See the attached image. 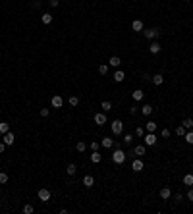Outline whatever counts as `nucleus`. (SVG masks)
Masks as SVG:
<instances>
[{"mask_svg":"<svg viewBox=\"0 0 193 214\" xmlns=\"http://www.w3.org/2000/svg\"><path fill=\"white\" fill-rule=\"evenodd\" d=\"M112 162L114 164H124V162H126V153H124L122 149H116L112 153Z\"/></svg>","mask_w":193,"mask_h":214,"instance_id":"obj_1","label":"nucleus"},{"mask_svg":"<svg viewBox=\"0 0 193 214\" xmlns=\"http://www.w3.org/2000/svg\"><path fill=\"white\" fill-rule=\"evenodd\" d=\"M122 131H124L122 120H114V122H112V133L114 135H122Z\"/></svg>","mask_w":193,"mask_h":214,"instance_id":"obj_2","label":"nucleus"},{"mask_svg":"<svg viewBox=\"0 0 193 214\" xmlns=\"http://www.w3.org/2000/svg\"><path fill=\"white\" fill-rule=\"evenodd\" d=\"M145 153H147V145H135L133 150H131V154H135L137 158H141Z\"/></svg>","mask_w":193,"mask_h":214,"instance_id":"obj_3","label":"nucleus"},{"mask_svg":"<svg viewBox=\"0 0 193 214\" xmlns=\"http://www.w3.org/2000/svg\"><path fill=\"white\" fill-rule=\"evenodd\" d=\"M160 33H162L160 29H143V35L147 39H156V37H160Z\"/></svg>","mask_w":193,"mask_h":214,"instance_id":"obj_4","label":"nucleus"},{"mask_svg":"<svg viewBox=\"0 0 193 214\" xmlns=\"http://www.w3.org/2000/svg\"><path fill=\"white\" fill-rule=\"evenodd\" d=\"M62 104H64V98H62L60 95H54L50 98V106L52 108H62Z\"/></svg>","mask_w":193,"mask_h":214,"instance_id":"obj_5","label":"nucleus"},{"mask_svg":"<svg viewBox=\"0 0 193 214\" xmlns=\"http://www.w3.org/2000/svg\"><path fill=\"white\" fill-rule=\"evenodd\" d=\"M39 201H43V202H48L50 201V191L46 189V187L39 189Z\"/></svg>","mask_w":193,"mask_h":214,"instance_id":"obj_6","label":"nucleus"},{"mask_svg":"<svg viewBox=\"0 0 193 214\" xmlns=\"http://www.w3.org/2000/svg\"><path fill=\"white\" fill-rule=\"evenodd\" d=\"M93 120H95L97 126H104V123H106V114H104V112H97Z\"/></svg>","mask_w":193,"mask_h":214,"instance_id":"obj_7","label":"nucleus"},{"mask_svg":"<svg viewBox=\"0 0 193 214\" xmlns=\"http://www.w3.org/2000/svg\"><path fill=\"white\" fill-rule=\"evenodd\" d=\"M158 197H160L162 201H168L170 197H172V189H170V187H162V189L158 191Z\"/></svg>","mask_w":193,"mask_h":214,"instance_id":"obj_8","label":"nucleus"},{"mask_svg":"<svg viewBox=\"0 0 193 214\" xmlns=\"http://www.w3.org/2000/svg\"><path fill=\"white\" fill-rule=\"evenodd\" d=\"M145 145H147V147L156 145V135L155 133H145Z\"/></svg>","mask_w":193,"mask_h":214,"instance_id":"obj_9","label":"nucleus"},{"mask_svg":"<svg viewBox=\"0 0 193 214\" xmlns=\"http://www.w3.org/2000/svg\"><path fill=\"white\" fill-rule=\"evenodd\" d=\"M112 79L116 83H122L124 79H126V74H124L122 70H116V71H114V75H112Z\"/></svg>","mask_w":193,"mask_h":214,"instance_id":"obj_10","label":"nucleus"},{"mask_svg":"<svg viewBox=\"0 0 193 214\" xmlns=\"http://www.w3.org/2000/svg\"><path fill=\"white\" fill-rule=\"evenodd\" d=\"M131 170L133 172H141L143 170V160L141 158H135L133 162H131Z\"/></svg>","mask_w":193,"mask_h":214,"instance_id":"obj_11","label":"nucleus"},{"mask_svg":"<svg viewBox=\"0 0 193 214\" xmlns=\"http://www.w3.org/2000/svg\"><path fill=\"white\" fill-rule=\"evenodd\" d=\"M151 81H153V85L158 87V85H162V83H164V75L162 74H156V75L151 77Z\"/></svg>","mask_w":193,"mask_h":214,"instance_id":"obj_12","label":"nucleus"},{"mask_svg":"<svg viewBox=\"0 0 193 214\" xmlns=\"http://www.w3.org/2000/svg\"><path fill=\"white\" fill-rule=\"evenodd\" d=\"M4 143H6V147H10V145H14L15 143V137H14V133H4Z\"/></svg>","mask_w":193,"mask_h":214,"instance_id":"obj_13","label":"nucleus"},{"mask_svg":"<svg viewBox=\"0 0 193 214\" xmlns=\"http://www.w3.org/2000/svg\"><path fill=\"white\" fill-rule=\"evenodd\" d=\"M101 145H102L104 149H112V147H114V139H112V137H104V139L101 141Z\"/></svg>","mask_w":193,"mask_h":214,"instance_id":"obj_14","label":"nucleus"},{"mask_svg":"<svg viewBox=\"0 0 193 214\" xmlns=\"http://www.w3.org/2000/svg\"><path fill=\"white\" fill-rule=\"evenodd\" d=\"M145 131H147V133H155L156 131V122H153V120L147 122V123H145Z\"/></svg>","mask_w":193,"mask_h":214,"instance_id":"obj_15","label":"nucleus"},{"mask_svg":"<svg viewBox=\"0 0 193 214\" xmlns=\"http://www.w3.org/2000/svg\"><path fill=\"white\" fill-rule=\"evenodd\" d=\"M83 185H85L87 189L93 187V185H95V177H93V176H85V177H83Z\"/></svg>","mask_w":193,"mask_h":214,"instance_id":"obj_16","label":"nucleus"},{"mask_svg":"<svg viewBox=\"0 0 193 214\" xmlns=\"http://www.w3.org/2000/svg\"><path fill=\"white\" fill-rule=\"evenodd\" d=\"M143 95H145V93L141 91V89H135L131 97H133V100H135V102H141V100H143Z\"/></svg>","mask_w":193,"mask_h":214,"instance_id":"obj_17","label":"nucleus"},{"mask_svg":"<svg viewBox=\"0 0 193 214\" xmlns=\"http://www.w3.org/2000/svg\"><path fill=\"white\" fill-rule=\"evenodd\" d=\"M101 160H102V154L98 153V150H93V154H91V162H93V164H98Z\"/></svg>","mask_w":193,"mask_h":214,"instance_id":"obj_18","label":"nucleus"},{"mask_svg":"<svg viewBox=\"0 0 193 214\" xmlns=\"http://www.w3.org/2000/svg\"><path fill=\"white\" fill-rule=\"evenodd\" d=\"M149 50H151V54H158V52L162 50V46H160L158 43H151L149 44Z\"/></svg>","mask_w":193,"mask_h":214,"instance_id":"obj_19","label":"nucleus"},{"mask_svg":"<svg viewBox=\"0 0 193 214\" xmlns=\"http://www.w3.org/2000/svg\"><path fill=\"white\" fill-rule=\"evenodd\" d=\"M75 172H77V166H75L74 162H70V164L66 166V174H68V176H75Z\"/></svg>","mask_w":193,"mask_h":214,"instance_id":"obj_20","label":"nucleus"},{"mask_svg":"<svg viewBox=\"0 0 193 214\" xmlns=\"http://www.w3.org/2000/svg\"><path fill=\"white\" fill-rule=\"evenodd\" d=\"M131 29H133V31H137V33H139V31H143V21H141V19H133Z\"/></svg>","mask_w":193,"mask_h":214,"instance_id":"obj_21","label":"nucleus"},{"mask_svg":"<svg viewBox=\"0 0 193 214\" xmlns=\"http://www.w3.org/2000/svg\"><path fill=\"white\" fill-rule=\"evenodd\" d=\"M120 64H122L120 56H110V60H108V66H112V67H118Z\"/></svg>","mask_w":193,"mask_h":214,"instance_id":"obj_22","label":"nucleus"},{"mask_svg":"<svg viewBox=\"0 0 193 214\" xmlns=\"http://www.w3.org/2000/svg\"><path fill=\"white\" fill-rule=\"evenodd\" d=\"M153 110H155V108L151 106V104H143V106H141V112H143V116H151V114H153Z\"/></svg>","mask_w":193,"mask_h":214,"instance_id":"obj_23","label":"nucleus"},{"mask_svg":"<svg viewBox=\"0 0 193 214\" xmlns=\"http://www.w3.org/2000/svg\"><path fill=\"white\" fill-rule=\"evenodd\" d=\"M101 108H102V112H110L112 110V102L110 100H102L101 102Z\"/></svg>","mask_w":193,"mask_h":214,"instance_id":"obj_24","label":"nucleus"},{"mask_svg":"<svg viewBox=\"0 0 193 214\" xmlns=\"http://www.w3.org/2000/svg\"><path fill=\"white\" fill-rule=\"evenodd\" d=\"M184 185H187V187L193 185V174H185L184 176Z\"/></svg>","mask_w":193,"mask_h":214,"instance_id":"obj_25","label":"nucleus"},{"mask_svg":"<svg viewBox=\"0 0 193 214\" xmlns=\"http://www.w3.org/2000/svg\"><path fill=\"white\" fill-rule=\"evenodd\" d=\"M41 21H43L45 25H48V23H52V15L46 12V14H43V18H41Z\"/></svg>","mask_w":193,"mask_h":214,"instance_id":"obj_26","label":"nucleus"},{"mask_svg":"<svg viewBox=\"0 0 193 214\" xmlns=\"http://www.w3.org/2000/svg\"><path fill=\"white\" fill-rule=\"evenodd\" d=\"M185 131H187V129H185L184 126H178V127H176V129H174V133H176V135H178V137H184V135H185Z\"/></svg>","mask_w":193,"mask_h":214,"instance_id":"obj_27","label":"nucleus"},{"mask_svg":"<svg viewBox=\"0 0 193 214\" xmlns=\"http://www.w3.org/2000/svg\"><path fill=\"white\" fill-rule=\"evenodd\" d=\"M181 126H184L185 129H193V120L191 118H185L184 122H181Z\"/></svg>","mask_w":193,"mask_h":214,"instance_id":"obj_28","label":"nucleus"},{"mask_svg":"<svg viewBox=\"0 0 193 214\" xmlns=\"http://www.w3.org/2000/svg\"><path fill=\"white\" fill-rule=\"evenodd\" d=\"M184 139H185V143H189V145H193V131L189 129V131H185V135H184Z\"/></svg>","mask_w":193,"mask_h":214,"instance_id":"obj_29","label":"nucleus"},{"mask_svg":"<svg viewBox=\"0 0 193 214\" xmlns=\"http://www.w3.org/2000/svg\"><path fill=\"white\" fill-rule=\"evenodd\" d=\"M10 131V123H6V122H2V123H0V133H8Z\"/></svg>","mask_w":193,"mask_h":214,"instance_id":"obj_30","label":"nucleus"},{"mask_svg":"<svg viewBox=\"0 0 193 214\" xmlns=\"http://www.w3.org/2000/svg\"><path fill=\"white\" fill-rule=\"evenodd\" d=\"M98 74H101V75H106V74H108V64H101V66H98Z\"/></svg>","mask_w":193,"mask_h":214,"instance_id":"obj_31","label":"nucleus"},{"mask_svg":"<svg viewBox=\"0 0 193 214\" xmlns=\"http://www.w3.org/2000/svg\"><path fill=\"white\" fill-rule=\"evenodd\" d=\"M143 135H145V127L137 126V127H135V137H143Z\"/></svg>","mask_w":193,"mask_h":214,"instance_id":"obj_32","label":"nucleus"},{"mask_svg":"<svg viewBox=\"0 0 193 214\" xmlns=\"http://www.w3.org/2000/svg\"><path fill=\"white\" fill-rule=\"evenodd\" d=\"M133 143V135H124V145H128V147H129V145H131Z\"/></svg>","mask_w":193,"mask_h":214,"instance_id":"obj_33","label":"nucleus"},{"mask_svg":"<svg viewBox=\"0 0 193 214\" xmlns=\"http://www.w3.org/2000/svg\"><path fill=\"white\" fill-rule=\"evenodd\" d=\"M75 149H77V150H79V153H85V150H87V145H85V143H83V141H79V143H77V145H75Z\"/></svg>","mask_w":193,"mask_h":214,"instance_id":"obj_34","label":"nucleus"},{"mask_svg":"<svg viewBox=\"0 0 193 214\" xmlns=\"http://www.w3.org/2000/svg\"><path fill=\"white\" fill-rule=\"evenodd\" d=\"M4 183H8V174L6 172H0V185H4Z\"/></svg>","mask_w":193,"mask_h":214,"instance_id":"obj_35","label":"nucleus"},{"mask_svg":"<svg viewBox=\"0 0 193 214\" xmlns=\"http://www.w3.org/2000/svg\"><path fill=\"white\" fill-rule=\"evenodd\" d=\"M68 102H70V106H77V104H79V98H77V97H70V98H68Z\"/></svg>","mask_w":193,"mask_h":214,"instance_id":"obj_36","label":"nucleus"},{"mask_svg":"<svg viewBox=\"0 0 193 214\" xmlns=\"http://www.w3.org/2000/svg\"><path fill=\"white\" fill-rule=\"evenodd\" d=\"M33 212H35V208L31 206V205H25L23 206V214H33Z\"/></svg>","mask_w":193,"mask_h":214,"instance_id":"obj_37","label":"nucleus"},{"mask_svg":"<svg viewBox=\"0 0 193 214\" xmlns=\"http://www.w3.org/2000/svg\"><path fill=\"white\" fill-rule=\"evenodd\" d=\"M98 147H101V145H98V141H91V143H89V149H91V150H98Z\"/></svg>","mask_w":193,"mask_h":214,"instance_id":"obj_38","label":"nucleus"},{"mask_svg":"<svg viewBox=\"0 0 193 214\" xmlns=\"http://www.w3.org/2000/svg\"><path fill=\"white\" fill-rule=\"evenodd\" d=\"M160 137H162V139H168V137H170V129H162V131H160Z\"/></svg>","mask_w":193,"mask_h":214,"instance_id":"obj_39","label":"nucleus"},{"mask_svg":"<svg viewBox=\"0 0 193 214\" xmlns=\"http://www.w3.org/2000/svg\"><path fill=\"white\" fill-rule=\"evenodd\" d=\"M184 201V195H181V193H176L174 195V202H181Z\"/></svg>","mask_w":193,"mask_h":214,"instance_id":"obj_40","label":"nucleus"},{"mask_svg":"<svg viewBox=\"0 0 193 214\" xmlns=\"http://www.w3.org/2000/svg\"><path fill=\"white\" fill-rule=\"evenodd\" d=\"M185 197H187V201H189V202H193V189H191V187H189V191L185 193Z\"/></svg>","mask_w":193,"mask_h":214,"instance_id":"obj_41","label":"nucleus"},{"mask_svg":"<svg viewBox=\"0 0 193 214\" xmlns=\"http://www.w3.org/2000/svg\"><path fill=\"white\" fill-rule=\"evenodd\" d=\"M31 8L39 10V8H41V0H33V2H31Z\"/></svg>","mask_w":193,"mask_h":214,"instance_id":"obj_42","label":"nucleus"},{"mask_svg":"<svg viewBox=\"0 0 193 214\" xmlns=\"http://www.w3.org/2000/svg\"><path fill=\"white\" fill-rule=\"evenodd\" d=\"M41 116H43V118H46V116H48V114H50V110H48V108H41Z\"/></svg>","mask_w":193,"mask_h":214,"instance_id":"obj_43","label":"nucleus"},{"mask_svg":"<svg viewBox=\"0 0 193 214\" xmlns=\"http://www.w3.org/2000/svg\"><path fill=\"white\" fill-rule=\"evenodd\" d=\"M137 112H139V106H131V108H129V114H133V116H135Z\"/></svg>","mask_w":193,"mask_h":214,"instance_id":"obj_44","label":"nucleus"},{"mask_svg":"<svg viewBox=\"0 0 193 214\" xmlns=\"http://www.w3.org/2000/svg\"><path fill=\"white\" fill-rule=\"evenodd\" d=\"M151 77H153L151 74H143V75H141V79H143V81H151Z\"/></svg>","mask_w":193,"mask_h":214,"instance_id":"obj_45","label":"nucleus"},{"mask_svg":"<svg viewBox=\"0 0 193 214\" xmlns=\"http://www.w3.org/2000/svg\"><path fill=\"white\" fill-rule=\"evenodd\" d=\"M48 2H50V6H52V8H56V6L60 4V0H48Z\"/></svg>","mask_w":193,"mask_h":214,"instance_id":"obj_46","label":"nucleus"},{"mask_svg":"<svg viewBox=\"0 0 193 214\" xmlns=\"http://www.w3.org/2000/svg\"><path fill=\"white\" fill-rule=\"evenodd\" d=\"M4 149H6V143H4V141H0V154L4 153Z\"/></svg>","mask_w":193,"mask_h":214,"instance_id":"obj_47","label":"nucleus"}]
</instances>
